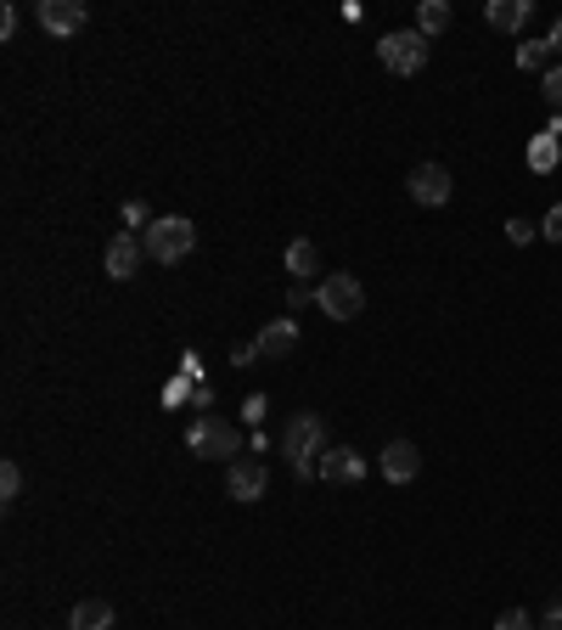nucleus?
<instances>
[{
	"mask_svg": "<svg viewBox=\"0 0 562 630\" xmlns=\"http://www.w3.org/2000/svg\"><path fill=\"white\" fill-rule=\"evenodd\" d=\"M265 406H270L265 394H248V400H243V417H248V422H265Z\"/></svg>",
	"mask_w": 562,
	"mask_h": 630,
	"instance_id": "25",
	"label": "nucleus"
},
{
	"mask_svg": "<svg viewBox=\"0 0 562 630\" xmlns=\"http://www.w3.org/2000/svg\"><path fill=\"white\" fill-rule=\"evenodd\" d=\"M141 236H130V231H118L113 236V243H107V276H113V282H130V276H136V265H141Z\"/></svg>",
	"mask_w": 562,
	"mask_h": 630,
	"instance_id": "10",
	"label": "nucleus"
},
{
	"mask_svg": "<svg viewBox=\"0 0 562 630\" xmlns=\"http://www.w3.org/2000/svg\"><path fill=\"white\" fill-rule=\"evenodd\" d=\"M546 62H551V46H546V39H524V46H517V68L540 73Z\"/></svg>",
	"mask_w": 562,
	"mask_h": 630,
	"instance_id": "18",
	"label": "nucleus"
},
{
	"mask_svg": "<svg viewBox=\"0 0 562 630\" xmlns=\"http://www.w3.org/2000/svg\"><path fill=\"white\" fill-rule=\"evenodd\" d=\"M85 0H39V28L46 34H79L85 28Z\"/></svg>",
	"mask_w": 562,
	"mask_h": 630,
	"instance_id": "9",
	"label": "nucleus"
},
{
	"mask_svg": "<svg viewBox=\"0 0 562 630\" xmlns=\"http://www.w3.org/2000/svg\"><path fill=\"white\" fill-rule=\"evenodd\" d=\"M265 490H270V472H265L259 456H236V462L225 467V495H231V501L254 506V501H265Z\"/></svg>",
	"mask_w": 562,
	"mask_h": 630,
	"instance_id": "6",
	"label": "nucleus"
},
{
	"mask_svg": "<svg viewBox=\"0 0 562 630\" xmlns=\"http://www.w3.org/2000/svg\"><path fill=\"white\" fill-rule=\"evenodd\" d=\"M304 304H315V288H309V282H293V288H288V310H304Z\"/></svg>",
	"mask_w": 562,
	"mask_h": 630,
	"instance_id": "23",
	"label": "nucleus"
},
{
	"mask_svg": "<svg viewBox=\"0 0 562 630\" xmlns=\"http://www.w3.org/2000/svg\"><path fill=\"white\" fill-rule=\"evenodd\" d=\"M17 495H23V467L7 462V467H0V501H17Z\"/></svg>",
	"mask_w": 562,
	"mask_h": 630,
	"instance_id": "19",
	"label": "nucleus"
},
{
	"mask_svg": "<svg viewBox=\"0 0 562 630\" xmlns=\"http://www.w3.org/2000/svg\"><path fill=\"white\" fill-rule=\"evenodd\" d=\"M529 236H535V225H529V220H506V243H512V248H524Z\"/></svg>",
	"mask_w": 562,
	"mask_h": 630,
	"instance_id": "22",
	"label": "nucleus"
},
{
	"mask_svg": "<svg viewBox=\"0 0 562 630\" xmlns=\"http://www.w3.org/2000/svg\"><path fill=\"white\" fill-rule=\"evenodd\" d=\"M495 630H540V625L529 619V608H506V614L495 619Z\"/></svg>",
	"mask_w": 562,
	"mask_h": 630,
	"instance_id": "20",
	"label": "nucleus"
},
{
	"mask_svg": "<svg viewBox=\"0 0 562 630\" xmlns=\"http://www.w3.org/2000/svg\"><path fill=\"white\" fill-rule=\"evenodd\" d=\"M450 28V7H445V0H422V7H417V34H445Z\"/></svg>",
	"mask_w": 562,
	"mask_h": 630,
	"instance_id": "15",
	"label": "nucleus"
},
{
	"mask_svg": "<svg viewBox=\"0 0 562 630\" xmlns=\"http://www.w3.org/2000/svg\"><path fill=\"white\" fill-rule=\"evenodd\" d=\"M540 231H546V236H551V243H562V203H557V209H551V214H546V225H540Z\"/></svg>",
	"mask_w": 562,
	"mask_h": 630,
	"instance_id": "26",
	"label": "nucleus"
},
{
	"mask_svg": "<svg viewBox=\"0 0 562 630\" xmlns=\"http://www.w3.org/2000/svg\"><path fill=\"white\" fill-rule=\"evenodd\" d=\"M320 479H327V485H360V479H366V456H360V451H327V456H320Z\"/></svg>",
	"mask_w": 562,
	"mask_h": 630,
	"instance_id": "11",
	"label": "nucleus"
},
{
	"mask_svg": "<svg viewBox=\"0 0 562 630\" xmlns=\"http://www.w3.org/2000/svg\"><path fill=\"white\" fill-rule=\"evenodd\" d=\"M186 445L203 462H236V451H243V428L225 422V417H197L191 433H186Z\"/></svg>",
	"mask_w": 562,
	"mask_h": 630,
	"instance_id": "3",
	"label": "nucleus"
},
{
	"mask_svg": "<svg viewBox=\"0 0 562 630\" xmlns=\"http://www.w3.org/2000/svg\"><path fill=\"white\" fill-rule=\"evenodd\" d=\"M377 57H383L388 73H422V68H428V34H417V28H394V34L377 39Z\"/></svg>",
	"mask_w": 562,
	"mask_h": 630,
	"instance_id": "5",
	"label": "nucleus"
},
{
	"mask_svg": "<svg viewBox=\"0 0 562 630\" xmlns=\"http://www.w3.org/2000/svg\"><path fill=\"white\" fill-rule=\"evenodd\" d=\"M406 191H411V203H422V209H445L450 191H456V180H450L445 164H417L411 180H406Z\"/></svg>",
	"mask_w": 562,
	"mask_h": 630,
	"instance_id": "7",
	"label": "nucleus"
},
{
	"mask_svg": "<svg viewBox=\"0 0 562 630\" xmlns=\"http://www.w3.org/2000/svg\"><path fill=\"white\" fill-rule=\"evenodd\" d=\"M259 361H288V354L298 349V327L293 322H270V327H259Z\"/></svg>",
	"mask_w": 562,
	"mask_h": 630,
	"instance_id": "12",
	"label": "nucleus"
},
{
	"mask_svg": "<svg viewBox=\"0 0 562 630\" xmlns=\"http://www.w3.org/2000/svg\"><path fill=\"white\" fill-rule=\"evenodd\" d=\"M17 34V7H0V39Z\"/></svg>",
	"mask_w": 562,
	"mask_h": 630,
	"instance_id": "27",
	"label": "nucleus"
},
{
	"mask_svg": "<svg viewBox=\"0 0 562 630\" xmlns=\"http://www.w3.org/2000/svg\"><path fill=\"white\" fill-rule=\"evenodd\" d=\"M259 361V349L254 343H236V354H231V366H254Z\"/></svg>",
	"mask_w": 562,
	"mask_h": 630,
	"instance_id": "28",
	"label": "nucleus"
},
{
	"mask_svg": "<svg viewBox=\"0 0 562 630\" xmlns=\"http://www.w3.org/2000/svg\"><path fill=\"white\" fill-rule=\"evenodd\" d=\"M546 46H551V57H562V12H557V23H551V34H546Z\"/></svg>",
	"mask_w": 562,
	"mask_h": 630,
	"instance_id": "30",
	"label": "nucleus"
},
{
	"mask_svg": "<svg viewBox=\"0 0 562 630\" xmlns=\"http://www.w3.org/2000/svg\"><path fill=\"white\" fill-rule=\"evenodd\" d=\"M557 136H562V125H551L546 136H535V147H529V170H540V175H546V170H557V152H562V147H557Z\"/></svg>",
	"mask_w": 562,
	"mask_h": 630,
	"instance_id": "16",
	"label": "nucleus"
},
{
	"mask_svg": "<svg viewBox=\"0 0 562 630\" xmlns=\"http://www.w3.org/2000/svg\"><path fill=\"white\" fill-rule=\"evenodd\" d=\"M529 12H535V0H490V7H484L490 28H501V34H517L529 23Z\"/></svg>",
	"mask_w": 562,
	"mask_h": 630,
	"instance_id": "13",
	"label": "nucleus"
},
{
	"mask_svg": "<svg viewBox=\"0 0 562 630\" xmlns=\"http://www.w3.org/2000/svg\"><path fill=\"white\" fill-rule=\"evenodd\" d=\"M281 456L293 462L298 479L320 472V456H327V422H320L315 411H298L288 428H281Z\"/></svg>",
	"mask_w": 562,
	"mask_h": 630,
	"instance_id": "1",
	"label": "nucleus"
},
{
	"mask_svg": "<svg viewBox=\"0 0 562 630\" xmlns=\"http://www.w3.org/2000/svg\"><path fill=\"white\" fill-rule=\"evenodd\" d=\"M141 248H147V259H157V265H180V259L197 248V225H191L186 214H157V220L141 231Z\"/></svg>",
	"mask_w": 562,
	"mask_h": 630,
	"instance_id": "2",
	"label": "nucleus"
},
{
	"mask_svg": "<svg viewBox=\"0 0 562 630\" xmlns=\"http://www.w3.org/2000/svg\"><path fill=\"white\" fill-rule=\"evenodd\" d=\"M377 467H383V479H388V485H411L417 472H422V451H417L411 440H388Z\"/></svg>",
	"mask_w": 562,
	"mask_h": 630,
	"instance_id": "8",
	"label": "nucleus"
},
{
	"mask_svg": "<svg viewBox=\"0 0 562 630\" xmlns=\"http://www.w3.org/2000/svg\"><path fill=\"white\" fill-rule=\"evenodd\" d=\"M315 304H320V315H332V322H354V315L366 310V288H360L349 270H332L327 282L315 288Z\"/></svg>",
	"mask_w": 562,
	"mask_h": 630,
	"instance_id": "4",
	"label": "nucleus"
},
{
	"mask_svg": "<svg viewBox=\"0 0 562 630\" xmlns=\"http://www.w3.org/2000/svg\"><path fill=\"white\" fill-rule=\"evenodd\" d=\"M125 220H130V225H141V231L152 225V214H147V203H141V197H130V203H125Z\"/></svg>",
	"mask_w": 562,
	"mask_h": 630,
	"instance_id": "24",
	"label": "nucleus"
},
{
	"mask_svg": "<svg viewBox=\"0 0 562 630\" xmlns=\"http://www.w3.org/2000/svg\"><path fill=\"white\" fill-rule=\"evenodd\" d=\"M288 270L298 276V282H309V276L320 270V254H315V243H304V236H298V243L288 248Z\"/></svg>",
	"mask_w": 562,
	"mask_h": 630,
	"instance_id": "17",
	"label": "nucleus"
},
{
	"mask_svg": "<svg viewBox=\"0 0 562 630\" xmlns=\"http://www.w3.org/2000/svg\"><path fill=\"white\" fill-rule=\"evenodd\" d=\"M540 630H562V603H551V608L540 614Z\"/></svg>",
	"mask_w": 562,
	"mask_h": 630,
	"instance_id": "29",
	"label": "nucleus"
},
{
	"mask_svg": "<svg viewBox=\"0 0 562 630\" xmlns=\"http://www.w3.org/2000/svg\"><path fill=\"white\" fill-rule=\"evenodd\" d=\"M68 630H113V603H102V597H85V603H73V614H68Z\"/></svg>",
	"mask_w": 562,
	"mask_h": 630,
	"instance_id": "14",
	"label": "nucleus"
},
{
	"mask_svg": "<svg viewBox=\"0 0 562 630\" xmlns=\"http://www.w3.org/2000/svg\"><path fill=\"white\" fill-rule=\"evenodd\" d=\"M546 102L551 113H562V68H546Z\"/></svg>",
	"mask_w": 562,
	"mask_h": 630,
	"instance_id": "21",
	"label": "nucleus"
}]
</instances>
